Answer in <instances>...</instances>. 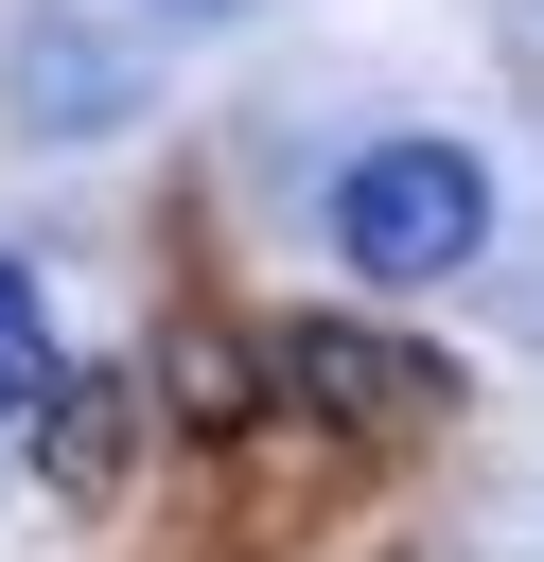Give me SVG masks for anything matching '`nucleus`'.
I'll return each instance as SVG.
<instances>
[{
  "label": "nucleus",
  "instance_id": "obj_1",
  "mask_svg": "<svg viewBox=\"0 0 544 562\" xmlns=\"http://www.w3.org/2000/svg\"><path fill=\"white\" fill-rule=\"evenodd\" d=\"M474 246H491L474 140H369V158L333 176V263H351V281H456Z\"/></svg>",
  "mask_w": 544,
  "mask_h": 562
},
{
  "label": "nucleus",
  "instance_id": "obj_2",
  "mask_svg": "<svg viewBox=\"0 0 544 562\" xmlns=\"http://www.w3.org/2000/svg\"><path fill=\"white\" fill-rule=\"evenodd\" d=\"M263 369H281V404H298V422H369V439H404V422H439V404H456V369H439V351H404V334H369V316H298Z\"/></svg>",
  "mask_w": 544,
  "mask_h": 562
},
{
  "label": "nucleus",
  "instance_id": "obj_3",
  "mask_svg": "<svg viewBox=\"0 0 544 562\" xmlns=\"http://www.w3.org/2000/svg\"><path fill=\"white\" fill-rule=\"evenodd\" d=\"M123 422H140L123 369H53V386H35V474H53L70 509H105V492H123Z\"/></svg>",
  "mask_w": 544,
  "mask_h": 562
},
{
  "label": "nucleus",
  "instance_id": "obj_4",
  "mask_svg": "<svg viewBox=\"0 0 544 562\" xmlns=\"http://www.w3.org/2000/svg\"><path fill=\"white\" fill-rule=\"evenodd\" d=\"M105 105H123V70H105L70 18H35V35H18V123H35V140H70V123H105Z\"/></svg>",
  "mask_w": 544,
  "mask_h": 562
},
{
  "label": "nucleus",
  "instance_id": "obj_5",
  "mask_svg": "<svg viewBox=\"0 0 544 562\" xmlns=\"http://www.w3.org/2000/svg\"><path fill=\"white\" fill-rule=\"evenodd\" d=\"M158 386H175V404H193V439H228V422H246V404H263V369H246V351H228V334H175V351H158Z\"/></svg>",
  "mask_w": 544,
  "mask_h": 562
},
{
  "label": "nucleus",
  "instance_id": "obj_6",
  "mask_svg": "<svg viewBox=\"0 0 544 562\" xmlns=\"http://www.w3.org/2000/svg\"><path fill=\"white\" fill-rule=\"evenodd\" d=\"M53 386V299H35V263H0V422Z\"/></svg>",
  "mask_w": 544,
  "mask_h": 562
},
{
  "label": "nucleus",
  "instance_id": "obj_7",
  "mask_svg": "<svg viewBox=\"0 0 544 562\" xmlns=\"http://www.w3.org/2000/svg\"><path fill=\"white\" fill-rule=\"evenodd\" d=\"M175 18H228V0H175Z\"/></svg>",
  "mask_w": 544,
  "mask_h": 562
}]
</instances>
